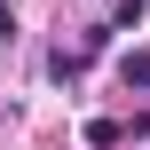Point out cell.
<instances>
[{
  "label": "cell",
  "instance_id": "1",
  "mask_svg": "<svg viewBox=\"0 0 150 150\" xmlns=\"http://www.w3.org/2000/svg\"><path fill=\"white\" fill-rule=\"evenodd\" d=\"M119 87L127 95H150V47H127L119 55Z\"/></svg>",
  "mask_w": 150,
  "mask_h": 150
},
{
  "label": "cell",
  "instance_id": "2",
  "mask_svg": "<svg viewBox=\"0 0 150 150\" xmlns=\"http://www.w3.org/2000/svg\"><path fill=\"white\" fill-rule=\"evenodd\" d=\"M119 134H127L119 119H95V127H87V150H111V142H119Z\"/></svg>",
  "mask_w": 150,
  "mask_h": 150
},
{
  "label": "cell",
  "instance_id": "3",
  "mask_svg": "<svg viewBox=\"0 0 150 150\" xmlns=\"http://www.w3.org/2000/svg\"><path fill=\"white\" fill-rule=\"evenodd\" d=\"M142 24V0H119V16H111V32H134Z\"/></svg>",
  "mask_w": 150,
  "mask_h": 150
}]
</instances>
